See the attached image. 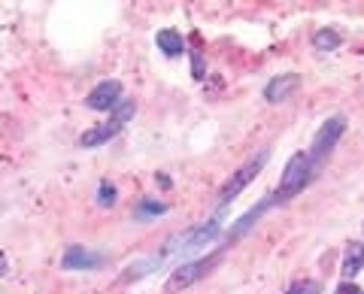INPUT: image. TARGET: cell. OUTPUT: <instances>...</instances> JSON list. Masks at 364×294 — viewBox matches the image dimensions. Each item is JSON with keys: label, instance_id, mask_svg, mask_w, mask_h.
<instances>
[{"label": "cell", "instance_id": "6da1fadb", "mask_svg": "<svg viewBox=\"0 0 364 294\" xmlns=\"http://www.w3.org/2000/svg\"><path fill=\"white\" fill-rule=\"evenodd\" d=\"M309 176H313V158H309L307 152H298L295 158L286 164V173H282V179H279L276 197H279V200L295 197L298 191H304V186L309 182Z\"/></svg>", "mask_w": 364, "mask_h": 294}, {"label": "cell", "instance_id": "7a4b0ae2", "mask_svg": "<svg viewBox=\"0 0 364 294\" xmlns=\"http://www.w3.org/2000/svg\"><path fill=\"white\" fill-rule=\"evenodd\" d=\"M218 258H222V252H216L213 258H204V261H191V264H182V267L173 270V276L167 282V291H182L188 286H195L197 279H204L209 270L218 264Z\"/></svg>", "mask_w": 364, "mask_h": 294}, {"label": "cell", "instance_id": "3957f363", "mask_svg": "<svg viewBox=\"0 0 364 294\" xmlns=\"http://www.w3.org/2000/svg\"><path fill=\"white\" fill-rule=\"evenodd\" d=\"M264 164H267V152H261L258 158L246 161L243 167L237 170V173H234L231 179H227V186H225L222 191H218V204H227V200H234V197L240 195V191H243L246 186H249V182H252L255 176H258V170L264 167Z\"/></svg>", "mask_w": 364, "mask_h": 294}, {"label": "cell", "instance_id": "277c9868", "mask_svg": "<svg viewBox=\"0 0 364 294\" xmlns=\"http://www.w3.org/2000/svg\"><path fill=\"white\" fill-rule=\"evenodd\" d=\"M106 267V255L94 249H82V246H70L61 258V270H100Z\"/></svg>", "mask_w": 364, "mask_h": 294}, {"label": "cell", "instance_id": "5b68a950", "mask_svg": "<svg viewBox=\"0 0 364 294\" xmlns=\"http://www.w3.org/2000/svg\"><path fill=\"white\" fill-rule=\"evenodd\" d=\"M343 127H346V122H343L340 115L331 118V122H325V125H322V131H318V134H316V140H313V152H309V158H313V161H322L325 155L334 149V143L340 140Z\"/></svg>", "mask_w": 364, "mask_h": 294}, {"label": "cell", "instance_id": "8992f818", "mask_svg": "<svg viewBox=\"0 0 364 294\" xmlns=\"http://www.w3.org/2000/svg\"><path fill=\"white\" fill-rule=\"evenodd\" d=\"M118 100H122V82L104 79V82H100V85L85 97V104H88L91 109H97V113H104V109H115Z\"/></svg>", "mask_w": 364, "mask_h": 294}, {"label": "cell", "instance_id": "52a82bcc", "mask_svg": "<svg viewBox=\"0 0 364 294\" xmlns=\"http://www.w3.org/2000/svg\"><path fill=\"white\" fill-rule=\"evenodd\" d=\"M300 85V79H298V73H282V76L276 79H270L267 82V88H264V97L270 100V104H282L288 94H295Z\"/></svg>", "mask_w": 364, "mask_h": 294}, {"label": "cell", "instance_id": "ba28073f", "mask_svg": "<svg viewBox=\"0 0 364 294\" xmlns=\"http://www.w3.org/2000/svg\"><path fill=\"white\" fill-rule=\"evenodd\" d=\"M155 43H158V49L164 55H170V58H176V55H182V49H186V43H182V34L179 31H158V36H155Z\"/></svg>", "mask_w": 364, "mask_h": 294}, {"label": "cell", "instance_id": "9c48e42d", "mask_svg": "<svg viewBox=\"0 0 364 294\" xmlns=\"http://www.w3.org/2000/svg\"><path fill=\"white\" fill-rule=\"evenodd\" d=\"M361 267H364V249L358 243H352L349 249H346V258H343V273L346 276H355Z\"/></svg>", "mask_w": 364, "mask_h": 294}, {"label": "cell", "instance_id": "30bf717a", "mask_svg": "<svg viewBox=\"0 0 364 294\" xmlns=\"http://www.w3.org/2000/svg\"><path fill=\"white\" fill-rule=\"evenodd\" d=\"M313 46L318 52H331V49H337V46H340V34L337 31H316V36H313Z\"/></svg>", "mask_w": 364, "mask_h": 294}, {"label": "cell", "instance_id": "8fae6325", "mask_svg": "<svg viewBox=\"0 0 364 294\" xmlns=\"http://www.w3.org/2000/svg\"><path fill=\"white\" fill-rule=\"evenodd\" d=\"M115 195H118V191H115V186H109V182H100V191H97V204L100 206H115Z\"/></svg>", "mask_w": 364, "mask_h": 294}, {"label": "cell", "instance_id": "7c38bea8", "mask_svg": "<svg viewBox=\"0 0 364 294\" xmlns=\"http://www.w3.org/2000/svg\"><path fill=\"white\" fill-rule=\"evenodd\" d=\"M164 204H155V200H143L140 206H136V218H146V216H161L164 213Z\"/></svg>", "mask_w": 364, "mask_h": 294}, {"label": "cell", "instance_id": "4fadbf2b", "mask_svg": "<svg viewBox=\"0 0 364 294\" xmlns=\"http://www.w3.org/2000/svg\"><path fill=\"white\" fill-rule=\"evenodd\" d=\"M286 294H318V282H313V279L298 282V286H291Z\"/></svg>", "mask_w": 364, "mask_h": 294}, {"label": "cell", "instance_id": "5bb4252c", "mask_svg": "<svg viewBox=\"0 0 364 294\" xmlns=\"http://www.w3.org/2000/svg\"><path fill=\"white\" fill-rule=\"evenodd\" d=\"M337 294H361V288L355 286V282H346V286L337 288Z\"/></svg>", "mask_w": 364, "mask_h": 294}, {"label": "cell", "instance_id": "9a60e30c", "mask_svg": "<svg viewBox=\"0 0 364 294\" xmlns=\"http://www.w3.org/2000/svg\"><path fill=\"white\" fill-rule=\"evenodd\" d=\"M9 267H6V258H4V252H0V276H6Z\"/></svg>", "mask_w": 364, "mask_h": 294}]
</instances>
